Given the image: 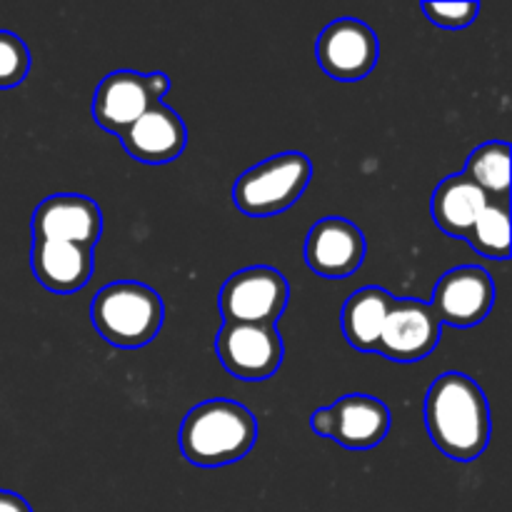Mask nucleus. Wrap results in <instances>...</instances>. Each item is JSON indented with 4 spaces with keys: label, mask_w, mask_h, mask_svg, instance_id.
Listing matches in <instances>:
<instances>
[{
    "label": "nucleus",
    "mask_w": 512,
    "mask_h": 512,
    "mask_svg": "<svg viewBox=\"0 0 512 512\" xmlns=\"http://www.w3.org/2000/svg\"><path fill=\"white\" fill-rule=\"evenodd\" d=\"M488 203V195L468 175L458 173L438 185L433 200H430V210L443 233L465 238Z\"/></svg>",
    "instance_id": "nucleus-16"
},
{
    "label": "nucleus",
    "mask_w": 512,
    "mask_h": 512,
    "mask_svg": "<svg viewBox=\"0 0 512 512\" xmlns=\"http://www.w3.org/2000/svg\"><path fill=\"white\" fill-rule=\"evenodd\" d=\"M313 178V163L303 153H280L253 165L233 188L235 208L253 218H268L300 200Z\"/></svg>",
    "instance_id": "nucleus-4"
},
{
    "label": "nucleus",
    "mask_w": 512,
    "mask_h": 512,
    "mask_svg": "<svg viewBox=\"0 0 512 512\" xmlns=\"http://www.w3.org/2000/svg\"><path fill=\"white\" fill-rule=\"evenodd\" d=\"M0 512H33V508H30L28 500L20 498L18 493L0 490Z\"/></svg>",
    "instance_id": "nucleus-23"
},
{
    "label": "nucleus",
    "mask_w": 512,
    "mask_h": 512,
    "mask_svg": "<svg viewBox=\"0 0 512 512\" xmlns=\"http://www.w3.org/2000/svg\"><path fill=\"white\" fill-rule=\"evenodd\" d=\"M215 350L223 368L248 383L268 380L283 363V338L275 325L225 323L215 340Z\"/></svg>",
    "instance_id": "nucleus-7"
},
{
    "label": "nucleus",
    "mask_w": 512,
    "mask_h": 512,
    "mask_svg": "<svg viewBox=\"0 0 512 512\" xmlns=\"http://www.w3.org/2000/svg\"><path fill=\"white\" fill-rule=\"evenodd\" d=\"M30 70L28 45L10 30H0V90L15 88Z\"/></svg>",
    "instance_id": "nucleus-20"
},
{
    "label": "nucleus",
    "mask_w": 512,
    "mask_h": 512,
    "mask_svg": "<svg viewBox=\"0 0 512 512\" xmlns=\"http://www.w3.org/2000/svg\"><path fill=\"white\" fill-rule=\"evenodd\" d=\"M478 10L480 3H430L425 0L423 3V13L428 15L430 23L440 25V28H448V30H460L465 25L473 23L478 18Z\"/></svg>",
    "instance_id": "nucleus-21"
},
{
    "label": "nucleus",
    "mask_w": 512,
    "mask_h": 512,
    "mask_svg": "<svg viewBox=\"0 0 512 512\" xmlns=\"http://www.w3.org/2000/svg\"><path fill=\"white\" fill-rule=\"evenodd\" d=\"M333 430L330 438L348 450H370L385 440L390 413L385 403L370 395H345L330 408Z\"/></svg>",
    "instance_id": "nucleus-15"
},
{
    "label": "nucleus",
    "mask_w": 512,
    "mask_h": 512,
    "mask_svg": "<svg viewBox=\"0 0 512 512\" xmlns=\"http://www.w3.org/2000/svg\"><path fill=\"white\" fill-rule=\"evenodd\" d=\"M258 440V420L245 405L215 398L195 405L180 425V450L198 468L238 463Z\"/></svg>",
    "instance_id": "nucleus-2"
},
{
    "label": "nucleus",
    "mask_w": 512,
    "mask_h": 512,
    "mask_svg": "<svg viewBox=\"0 0 512 512\" xmlns=\"http://www.w3.org/2000/svg\"><path fill=\"white\" fill-rule=\"evenodd\" d=\"M495 303V285L488 270L478 265L448 270L438 280L430 308L435 310L440 323L453 328H473L483 323Z\"/></svg>",
    "instance_id": "nucleus-10"
},
{
    "label": "nucleus",
    "mask_w": 512,
    "mask_h": 512,
    "mask_svg": "<svg viewBox=\"0 0 512 512\" xmlns=\"http://www.w3.org/2000/svg\"><path fill=\"white\" fill-rule=\"evenodd\" d=\"M30 265L40 285L53 293H78L93 278V250L65 240L33 238Z\"/></svg>",
    "instance_id": "nucleus-14"
},
{
    "label": "nucleus",
    "mask_w": 512,
    "mask_h": 512,
    "mask_svg": "<svg viewBox=\"0 0 512 512\" xmlns=\"http://www.w3.org/2000/svg\"><path fill=\"white\" fill-rule=\"evenodd\" d=\"M395 298L383 288H363L348 298L343 308V335L355 350L378 348L380 333L393 310Z\"/></svg>",
    "instance_id": "nucleus-17"
},
{
    "label": "nucleus",
    "mask_w": 512,
    "mask_h": 512,
    "mask_svg": "<svg viewBox=\"0 0 512 512\" xmlns=\"http://www.w3.org/2000/svg\"><path fill=\"white\" fill-rule=\"evenodd\" d=\"M288 280L268 265H255L230 275L220 290V313L225 323L275 325L288 305Z\"/></svg>",
    "instance_id": "nucleus-6"
},
{
    "label": "nucleus",
    "mask_w": 512,
    "mask_h": 512,
    "mask_svg": "<svg viewBox=\"0 0 512 512\" xmlns=\"http://www.w3.org/2000/svg\"><path fill=\"white\" fill-rule=\"evenodd\" d=\"M485 195L508 200L510 190V145L485 143L468 158L465 173Z\"/></svg>",
    "instance_id": "nucleus-18"
},
{
    "label": "nucleus",
    "mask_w": 512,
    "mask_h": 512,
    "mask_svg": "<svg viewBox=\"0 0 512 512\" xmlns=\"http://www.w3.org/2000/svg\"><path fill=\"white\" fill-rule=\"evenodd\" d=\"M118 138L125 153L133 155L140 163L165 165L185 150L188 130L173 108H168L165 103H155Z\"/></svg>",
    "instance_id": "nucleus-13"
},
{
    "label": "nucleus",
    "mask_w": 512,
    "mask_h": 512,
    "mask_svg": "<svg viewBox=\"0 0 512 512\" xmlns=\"http://www.w3.org/2000/svg\"><path fill=\"white\" fill-rule=\"evenodd\" d=\"M318 63L325 75L340 83L363 80L378 63V35L358 18H338L325 25L315 43Z\"/></svg>",
    "instance_id": "nucleus-8"
},
{
    "label": "nucleus",
    "mask_w": 512,
    "mask_h": 512,
    "mask_svg": "<svg viewBox=\"0 0 512 512\" xmlns=\"http://www.w3.org/2000/svg\"><path fill=\"white\" fill-rule=\"evenodd\" d=\"M470 245L478 250L480 255L493 260H508L510 258V213L508 200H498V203L485 205L483 213L473 223L470 233L465 235Z\"/></svg>",
    "instance_id": "nucleus-19"
},
{
    "label": "nucleus",
    "mask_w": 512,
    "mask_h": 512,
    "mask_svg": "<svg viewBox=\"0 0 512 512\" xmlns=\"http://www.w3.org/2000/svg\"><path fill=\"white\" fill-rule=\"evenodd\" d=\"M90 318L105 343L123 350L148 345L163 328V300L153 288L135 280H118L98 290Z\"/></svg>",
    "instance_id": "nucleus-3"
},
{
    "label": "nucleus",
    "mask_w": 512,
    "mask_h": 512,
    "mask_svg": "<svg viewBox=\"0 0 512 512\" xmlns=\"http://www.w3.org/2000/svg\"><path fill=\"white\" fill-rule=\"evenodd\" d=\"M33 238L65 240L95 248L103 233V215L95 200L85 195H50L33 213Z\"/></svg>",
    "instance_id": "nucleus-11"
},
{
    "label": "nucleus",
    "mask_w": 512,
    "mask_h": 512,
    "mask_svg": "<svg viewBox=\"0 0 512 512\" xmlns=\"http://www.w3.org/2000/svg\"><path fill=\"white\" fill-rule=\"evenodd\" d=\"M365 238L345 218H323L305 240V263L323 278H345L363 265Z\"/></svg>",
    "instance_id": "nucleus-12"
},
{
    "label": "nucleus",
    "mask_w": 512,
    "mask_h": 512,
    "mask_svg": "<svg viewBox=\"0 0 512 512\" xmlns=\"http://www.w3.org/2000/svg\"><path fill=\"white\" fill-rule=\"evenodd\" d=\"M170 80L165 73H135V70H115L100 80L93 98V118L108 133L120 135L128 130L140 115L165 98Z\"/></svg>",
    "instance_id": "nucleus-5"
},
{
    "label": "nucleus",
    "mask_w": 512,
    "mask_h": 512,
    "mask_svg": "<svg viewBox=\"0 0 512 512\" xmlns=\"http://www.w3.org/2000/svg\"><path fill=\"white\" fill-rule=\"evenodd\" d=\"M440 330H443V323L430 303L395 298L375 350L395 363H418L440 343Z\"/></svg>",
    "instance_id": "nucleus-9"
},
{
    "label": "nucleus",
    "mask_w": 512,
    "mask_h": 512,
    "mask_svg": "<svg viewBox=\"0 0 512 512\" xmlns=\"http://www.w3.org/2000/svg\"><path fill=\"white\" fill-rule=\"evenodd\" d=\"M310 428H313L320 438H330V430H333V413H330V408L315 410L313 418H310Z\"/></svg>",
    "instance_id": "nucleus-22"
},
{
    "label": "nucleus",
    "mask_w": 512,
    "mask_h": 512,
    "mask_svg": "<svg viewBox=\"0 0 512 512\" xmlns=\"http://www.w3.org/2000/svg\"><path fill=\"white\" fill-rule=\"evenodd\" d=\"M425 428L435 448L458 463H473L490 440V410L485 393L463 373H445L425 398Z\"/></svg>",
    "instance_id": "nucleus-1"
}]
</instances>
